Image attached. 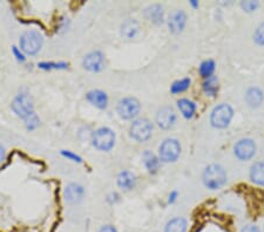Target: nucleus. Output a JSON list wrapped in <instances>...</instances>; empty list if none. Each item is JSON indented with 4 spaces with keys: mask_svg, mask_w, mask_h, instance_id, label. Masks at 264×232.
Listing matches in <instances>:
<instances>
[{
    "mask_svg": "<svg viewBox=\"0 0 264 232\" xmlns=\"http://www.w3.org/2000/svg\"><path fill=\"white\" fill-rule=\"evenodd\" d=\"M227 182L226 170L219 164H211L203 172V183L210 190L222 188Z\"/></svg>",
    "mask_w": 264,
    "mask_h": 232,
    "instance_id": "nucleus-1",
    "label": "nucleus"
},
{
    "mask_svg": "<svg viewBox=\"0 0 264 232\" xmlns=\"http://www.w3.org/2000/svg\"><path fill=\"white\" fill-rule=\"evenodd\" d=\"M12 109L19 117L24 118V120H28L29 117H32L34 114V106H33V101L31 96L27 94H19L14 98V100L12 102Z\"/></svg>",
    "mask_w": 264,
    "mask_h": 232,
    "instance_id": "nucleus-2",
    "label": "nucleus"
},
{
    "mask_svg": "<svg viewBox=\"0 0 264 232\" xmlns=\"http://www.w3.org/2000/svg\"><path fill=\"white\" fill-rule=\"evenodd\" d=\"M234 116V111L229 105L222 104L214 109L210 115V123L215 128H227Z\"/></svg>",
    "mask_w": 264,
    "mask_h": 232,
    "instance_id": "nucleus-3",
    "label": "nucleus"
},
{
    "mask_svg": "<svg viewBox=\"0 0 264 232\" xmlns=\"http://www.w3.org/2000/svg\"><path fill=\"white\" fill-rule=\"evenodd\" d=\"M92 142H93V145L98 149V150L101 151L111 150V149L114 147L115 143L114 131L107 127L99 128L93 134Z\"/></svg>",
    "mask_w": 264,
    "mask_h": 232,
    "instance_id": "nucleus-4",
    "label": "nucleus"
},
{
    "mask_svg": "<svg viewBox=\"0 0 264 232\" xmlns=\"http://www.w3.org/2000/svg\"><path fill=\"white\" fill-rule=\"evenodd\" d=\"M42 35L39 32L28 31L20 38V47L26 54L34 55L40 51L42 46Z\"/></svg>",
    "mask_w": 264,
    "mask_h": 232,
    "instance_id": "nucleus-5",
    "label": "nucleus"
},
{
    "mask_svg": "<svg viewBox=\"0 0 264 232\" xmlns=\"http://www.w3.org/2000/svg\"><path fill=\"white\" fill-rule=\"evenodd\" d=\"M131 135L137 142H146L150 138L153 132V124L147 118H138L131 125Z\"/></svg>",
    "mask_w": 264,
    "mask_h": 232,
    "instance_id": "nucleus-6",
    "label": "nucleus"
},
{
    "mask_svg": "<svg viewBox=\"0 0 264 232\" xmlns=\"http://www.w3.org/2000/svg\"><path fill=\"white\" fill-rule=\"evenodd\" d=\"M160 160L164 163L175 162L181 154L180 142L175 138H168L160 145Z\"/></svg>",
    "mask_w": 264,
    "mask_h": 232,
    "instance_id": "nucleus-7",
    "label": "nucleus"
},
{
    "mask_svg": "<svg viewBox=\"0 0 264 232\" xmlns=\"http://www.w3.org/2000/svg\"><path fill=\"white\" fill-rule=\"evenodd\" d=\"M140 102L135 98H125L119 102L118 114L125 120H132L140 113Z\"/></svg>",
    "mask_w": 264,
    "mask_h": 232,
    "instance_id": "nucleus-8",
    "label": "nucleus"
},
{
    "mask_svg": "<svg viewBox=\"0 0 264 232\" xmlns=\"http://www.w3.org/2000/svg\"><path fill=\"white\" fill-rule=\"evenodd\" d=\"M235 155L241 161H248L256 152V145L250 138H243L235 144Z\"/></svg>",
    "mask_w": 264,
    "mask_h": 232,
    "instance_id": "nucleus-9",
    "label": "nucleus"
},
{
    "mask_svg": "<svg viewBox=\"0 0 264 232\" xmlns=\"http://www.w3.org/2000/svg\"><path fill=\"white\" fill-rule=\"evenodd\" d=\"M105 58L100 51H94L88 53L84 58L82 66L90 72H100L104 68Z\"/></svg>",
    "mask_w": 264,
    "mask_h": 232,
    "instance_id": "nucleus-10",
    "label": "nucleus"
},
{
    "mask_svg": "<svg viewBox=\"0 0 264 232\" xmlns=\"http://www.w3.org/2000/svg\"><path fill=\"white\" fill-rule=\"evenodd\" d=\"M176 121V114L171 107H162L157 112L156 123L161 129H169Z\"/></svg>",
    "mask_w": 264,
    "mask_h": 232,
    "instance_id": "nucleus-11",
    "label": "nucleus"
},
{
    "mask_svg": "<svg viewBox=\"0 0 264 232\" xmlns=\"http://www.w3.org/2000/svg\"><path fill=\"white\" fill-rule=\"evenodd\" d=\"M187 22V14L183 11H176L170 15L169 21H168V26L171 33L174 34H179L183 31L184 26Z\"/></svg>",
    "mask_w": 264,
    "mask_h": 232,
    "instance_id": "nucleus-12",
    "label": "nucleus"
},
{
    "mask_svg": "<svg viewBox=\"0 0 264 232\" xmlns=\"http://www.w3.org/2000/svg\"><path fill=\"white\" fill-rule=\"evenodd\" d=\"M86 98H87V100L90 101L92 105L95 106V107L99 109H105L108 105L107 94H106L105 92L99 91V89L90 92L87 95H86Z\"/></svg>",
    "mask_w": 264,
    "mask_h": 232,
    "instance_id": "nucleus-13",
    "label": "nucleus"
},
{
    "mask_svg": "<svg viewBox=\"0 0 264 232\" xmlns=\"http://www.w3.org/2000/svg\"><path fill=\"white\" fill-rule=\"evenodd\" d=\"M144 15H146V18L148 19V20L153 22V24H156V25L162 24L163 18H164L163 7L158 4L151 5L146 9V11H144Z\"/></svg>",
    "mask_w": 264,
    "mask_h": 232,
    "instance_id": "nucleus-14",
    "label": "nucleus"
},
{
    "mask_svg": "<svg viewBox=\"0 0 264 232\" xmlns=\"http://www.w3.org/2000/svg\"><path fill=\"white\" fill-rule=\"evenodd\" d=\"M82 195H84V188L79 184L71 183L65 189V200L68 203H77L82 198Z\"/></svg>",
    "mask_w": 264,
    "mask_h": 232,
    "instance_id": "nucleus-15",
    "label": "nucleus"
},
{
    "mask_svg": "<svg viewBox=\"0 0 264 232\" xmlns=\"http://www.w3.org/2000/svg\"><path fill=\"white\" fill-rule=\"evenodd\" d=\"M136 183V177L131 171H122L118 176V185L122 190H132Z\"/></svg>",
    "mask_w": 264,
    "mask_h": 232,
    "instance_id": "nucleus-16",
    "label": "nucleus"
},
{
    "mask_svg": "<svg viewBox=\"0 0 264 232\" xmlns=\"http://www.w3.org/2000/svg\"><path fill=\"white\" fill-rule=\"evenodd\" d=\"M263 99H264V96H263L262 91L256 87L248 89V92H247V94H246V100L247 102H248V105L250 106V107H253V108L260 107V106L262 105Z\"/></svg>",
    "mask_w": 264,
    "mask_h": 232,
    "instance_id": "nucleus-17",
    "label": "nucleus"
},
{
    "mask_svg": "<svg viewBox=\"0 0 264 232\" xmlns=\"http://www.w3.org/2000/svg\"><path fill=\"white\" fill-rule=\"evenodd\" d=\"M138 32V24L134 19H127L121 25V35L125 39H133Z\"/></svg>",
    "mask_w": 264,
    "mask_h": 232,
    "instance_id": "nucleus-18",
    "label": "nucleus"
},
{
    "mask_svg": "<svg viewBox=\"0 0 264 232\" xmlns=\"http://www.w3.org/2000/svg\"><path fill=\"white\" fill-rule=\"evenodd\" d=\"M177 107H179L180 112L182 113V115L186 118H191L196 112L195 102L188 100V99H181V100L177 101Z\"/></svg>",
    "mask_w": 264,
    "mask_h": 232,
    "instance_id": "nucleus-19",
    "label": "nucleus"
},
{
    "mask_svg": "<svg viewBox=\"0 0 264 232\" xmlns=\"http://www.w3.org/2000/svg\"><path fill=\"white\" fill-rule=\"evenodd\" d=\"M250 178L254 183L264 185V162H256L250 170Z\"/></svg>",
    "mask_w": 264,
    "mask_h": 232,
    "instance_id": "nucleus-20",
    "label": "nucleus"
},
{
    "mask_svg": "<svg viewBox=\"0 0 264 232\" xmlns=\"http://www.w3.org/2000/svg\"><path fill=\"white\" fill-rule=\"evenodd\" d=\"M187 227V221L184 218H173L167 223L164 232H186Z\"/></svg>",
    "mask_w": 264,
    "mask_h": 232,
    "instance_id": "nucleus-21",
    "label": "nucleus"
},
{
    "mask_svg": "<svg viewBox=\"0 0 264 232\" xmlns=\"http://www.w3.org/2000/svg\"><path fill=\"white\" fill-rule=\"evenodd\" d=\"M143 162H144V165H146V168L148 169V171L151 172V174H154V172L157 171L158 165H160V161H158V158L155 156L153 152L149 150L144 151Z\"/></svg>",
    "mask_w": 264,
    "mask_h": 232,
    "instance_id": "nucleus-22",
    "label": "nucleus"
},
{
    "mask_svg": "<svg viewBox=\"0 0 264 232\" xmlns=\"http://www.w3.org/2000/svg\"><path fill=\"white\" fill-rule=\"evenodd\" d=\"M203 91L209 96L216 95V93L219 92V80H217L216 76H210L209 79H207V80L203 82Z\"/></svg>",
    "mask_w": 264,
    "mask_h": 232,
    "instance_id": "nucleus-23",
    "label": "nucleus"
},
{
    "mask_svg": "<svg viewBox=\"0 0 264 232\" xmlns=\"http://www.w3.org/2000/svg\"><path fill=\"white\" fill-rule=\"evenodd\" d=\"M214 71H215V62L213 60L203 61L200 66V74L204 79H209L210 76H213Z\"/></svg>",
    "mask_w": 264,
    "mask_h": 232,
    "instance_id": "nucleus-24",
    "label": "nucleus"
},
{
    "mask_svg": "<svg viewBox=\"0 0 264 232\" xmlns=\"http://www.w3.org/2000/svg\"><path fill=\"white\" fill-rule=\"evenodd\" d=\"M190 86V80L189 79H182V80L175 81L170 87V92L173 94H180V93L186 92Z\"/></svg>",
    "mask_w": 264,
    "mask_h": 232,
    "instance_id": "nucleus-25",
    "label": "nucleus"
},
{
    "mask_svg": "<svg viewBox=\"0 0 264 232\" xmlns=\"http://www.w3.org/2000/svg\"><path fill=\"white\" fill-rule=\"evenodd\" d=\"M41 69H65L68 67L66 62H40L38 65Z\"/></svg>",
    "mask_w": 264,
    "mask_h": 232,
    "instance_id": "nucleus-26",
    "label": "nucleus"
},
{
    "mask_svg": "<svg viewBox=\"0 0 264 232\" xmlns=\"http://www.w3.org/2000/svg\"><path fill=\"white\" fill-rule=\"evenodd\" d=\"M254 39L259 45H264V22L257 27L255 34H254Z\"/></svg>",
    "mask_w": 264,
    "mask_h": 232,
    "instance_id": "nucleus-27",
    "label": "nucleus"
},
{
    "mask_svg": "<svg viewBox=\"0 0 264 232\" xmlns=\"http://www.w3.org/2000/svg\"><path fill=\"white\" fill-rule=\"evenodd\" d=\"M241 6H242V8L244 9V11L253 12L259 7V2L257 1H242L241 2Z\"/></svg>",
    "mask_w": 264,
    "mask_h": 232,
    "instance_id": "nucleus-28",
    "label": "nucleus"
},
{
    "mask_svg": "<svg viewBox=\"0 0 264 232\" xmlns=\"http://www.w3.org/2000/svg\"><path fill=\"white\" fill-rule=\"evenodd\" d=\"M39 123V118L37 115H33L32 117H29L28 120H26V125H27V129H34Z\"/></svg>",
    "mask_w": 264,
    "mask_h": 232,
    "instance_id": "nucleus-29",
    "label": "nucleus"
},
{
    "mask_svg": "<svg viewBox=\"0 0 264 232\" xmlns=\"http://www.w3.org/2000/svg\"><path fill=\"white\" fill-rule=\"evenodd\" d=\"M61 154L64 155L65 157L71 158V160H73V161H75V162H81V157H80V156H78V155L73 154V152H71V151H66V150H62V151H61Z\"/></svg>",
    "mask_w": 264,
    "mask_h": 232,
    "instance_id": "nucleus-30",
    "label": "nucleus"
},
{
    "mask_svg": "<svg viewBox=\"0 0 264 232\" xmlns=\"http://www.w3.org/2000/svg\"><path fill=\"white\" fill-rule=\"evenodd\" d=\"M13 54L15 55L16 60H18V61L24 62V61L26 60V59H25V56H24V54H22V53H21L20 51H19V49L16 48V47H13Z\"/></svg>",
    "mask_w": 264,
    "mask_h": 232,
    "instance_id": "nucleus-31",
    "label": "nucleus"
},
{
    "mask_svg": "<svg viewBox=\"0 0 264 232\" xmlns=\"http://www.w3.org/2000/svg\"><path fill=\"white\" fill-rule=\"evenodd\" d=\"M242 232H260V230L255 225H247L242 229Z\"/></svg>",
    "mask_w": 264,
    "mask_h": 232,
    "instance_id": "nucleus-32",
    "label": "nucleus"
},
{
    "mask_svg": "<svg viewBox=\"0 0 264 232\" xmlns=\"http://www.w3.org/2000/svg\"><path fill=\"white\" fill-rule=\"evenodd\" d=\"M99 232H118V230L114 227H112V225H105V227L100 229Z\"/></svg>",
    "mask_w": 264,
    "mask_h": 232,
    "instance_id": "nucleus-33",
    "label": "nucleus"
},
{
    "mask_svg": "<svg viewBox=\"0 0 264 232\" xmlns=\"http://www.w3.org/2000/svg\"><path fill=\"white\" fill-rule=\"evenodd\" d=\"M5 157H6L5 148H4V147H1V145H0V164H1L2 162L5 161Z\"/></svg>",
    "mask_w": 264,
    "mask_h": 232,
    "instance_id": "nucleus-34",
    "label": "nucleus"
},
{
    "mask_svg": "<svg viewBox=\"0 0 264 232\" xmlns=\"http://www.w3.org/2000/svg\"><path fill=\"white\" fill-rule=\"evenodd\" d=\"M176 197H177V192L173 191L169 195V200H168V202H169V203H173V202H175V200H176Z\"/></svg>",
    "mask_w": 264,
    "mask_h": 232,
    "instance_id": "nucleus-35",
    "label": "nucleus"
},
{
    "mask_svg": "<svg viewBox=\"0 0 264 232\" xmlns=\"http://www.w3.org/2000/svg\"><path fill=\"white\" fill-rule=\"evenodd\" d=\"M191 5H193L194 7H196V6H197V2H196V1H191Z\"/></svg>",
    "mask_w": 264,
    "mask_h": 232,
    "instance_id": "nucleus-36",
    "label": "nucleus"
}]
</instances>
